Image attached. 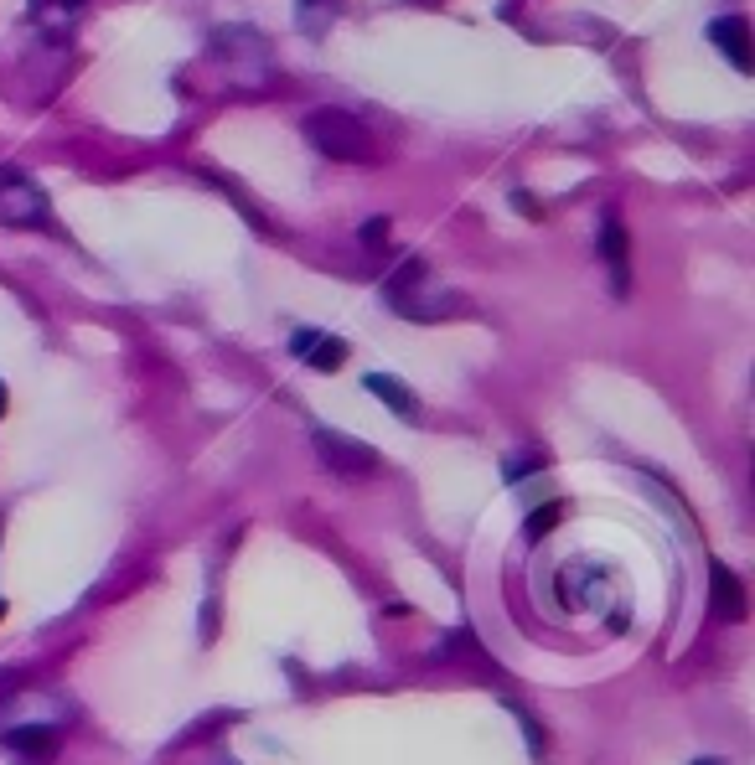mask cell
<instances>
[{
	"instance_id": "cell-1",
	"label": "cell",
	"mask_w": 755,
	"mask_h": 765,
	"mask_svg": "<svg viewBox=\"0 0 755 765\" xmlns=\"http://www.w3.org/2000/svg\"><path fill=\"white\" fill-rule=\"evenodd\" d=\"M306 140L321 150L326 161H342V166H373L378 161V140H373V130L362 125L352 109H316V114H306Z\"/></svg>"
},
{
	"instance_id": "cell-2",
	"label": "cell",
	"mask_w": 755,
	"mask_h": 765,
	"mask_svg": "<svg viewBox=\"0 0 755 765\" xmlns=\"http://www.w3.org/2000/svg\"><path fill=\"white\" fill-rule=\"evenodd\" d=\"M0 223L6 228H42L47 223V197L26 171L0 166Z\"/></svg>"
},
{
	"instance_id": "cell-3",
	"label": "cell",
	"mask_w": 755,
	"mask_h": 765,
	"mask_svg": "<svg viewBox=\"0 0 755 765\" xmlns=\"http://www.w3.org/2000/svg\"><path fill=\"white\" fill-rule=\"evenodd\" d=\"M311 440H316L321 466H326V471H337V476H378V471H383V455H378L368 440H357V435L316 430Z\"/></svg>"
},
{
	"instance_id": "cell-4",
	"label": "cell",
	"mask_w": 755,
	"mask_h": 765,
	"mask_svg": "<svg viewBox=\"0 0 755 765\" xmlns=\"http://www.w3.org/2000/svg\"><path fill=\"white\" fill-rule=\"evenodd\" d=\"M213 47L228 57L233 68H244L238 78L244 83H264V68H269V47L259 32H249V26H223V32L213 37Z\"/></svg>"
},
{
	"instance_id": "cell-5",
	"label": "cell",
	"mask_w": 755,
	"mask_h": 765,
	"mask_svg": "<svg viewBox=\"0 0 755 765\" xmlns=\"http://www.w3.org/2000/svg\"><path fill=\"white\" fill-rule=\"evenodd\" d=\"M394 311L409 316V321H450V316H466L471 300H466V295H450V290L419 285V290H409L404 300H394Z\"/></svg>"
},
{
	"instance_id": "cell-6",
	"label": "cell",
	"mask_w": 755,
	"mask_h": 765,
	"mask_svg": "<svg viewBox=\"0 0 755 765\" xmlns=\"http://www.w3.org/2000/svg\"><path fill=\"white\" fill-rule=\"evenodd\" d=\"M290 352H295L300 362H311L316 373H337V367L347 362V342H337V336H326V331H316V326L290 331Z\"/></svg>"
},
{
	"instance_id": "cell-7",
	"label": "cell",
	"mask_w": 755,
	"mask_h": 765,
	"mask_svg": "<svg viewBox=\"0 0 755 765\" xmlns=\"http://www.w3.org/2000/svg\"><path fill=\"white\" fill-rule=\"evenodd\" d=\"M709 605H714V621H724V626L745 621V590L730 574V564H709Z\"/></svg>"
},
{
	"instance_id": "cell-8",
	"label": "cell",
	"mask_w": 755,
	"mask_h": 765,
	"mask_svg": "<svg viewBox=\"0 0 755 765\" xmlns=\"http://www.w3.org/2000/svg\"><path fill=\"white\" fill-rule=\"evenodd\" d=\"M0 745H6V755H16L21 765H47L63 740H57V729H47V724H26V729H11Z\"/></svg>"
},
{
	"instance_id": "cell-9",
	"label": "cell",
	"mask_w": 755,
	"mask_h": 765,
	"mask_svg": "<svg viewBox=\"0 0 755 765\" xmlns=\"http://www.w3.org/2000/svg\"><path fill=\"white\" fill-rule=\"evenodd\" d=\"M600 259L611 264V290L626 295V290H631V274H626V228H621L616 212H606V218H600Z\"/></svg>"
},
{
	"instance_id": "cell-10",
	"label": "cell",
	"mask_w": 755,
	"mask_h": 765,
	"mask_svg": "<svg viewBox=\"0 0 755 765\" xmlns=\"http://www.w3.org/2000/svg\"><path fill=\"white\" fill-rule=\"evenodd\" d=\"M709 42L730 57L740 73H750V26H745V16H719V21H709Z\"/></svg>"
},
{
	"instance_id": "cell-11",
	"label": "cell",
	"mask_w": 755,
	"mask_h": 765,
	"mask_svg": "<svg viewBox=\"0 0 755 765\" xmlns=\"http://www.w3.org/2000/svg\"><path fill=\"white\" fill-rule=\"evenodd\" d=\"M362 383H368V393H373V399H383V404L394 409L404 424H419V399H414V393H409L399 378H388V373H368Z\"/></svg>"
},
{
	"instance_id": "cell-12",
	"label": "cell",
	"mask_w": 755,
	"mask_h": 765,
	"mask_svg": "<svg viewBox=\"0 0 755 765\" xmlns=\"http://www.w3.org/2000/svg\"><path fill=\"white\" fill-rule=\"evenodd\" d=\"M425 280H430V269H425V259H404V264L394 269V280H388V285H383L388 305H394V300H404L409 290H419V285H425Z\"/></svg>"
},
{
	"instance_id": "cell-13",
	"label": "cell",
	"mask_w": 755,
	"mask_h": 765,
	"mask_svg": "<svg viewBox=\"0 0 755 765\" xmlns=\"http://www.w3.org/2000/svg\"><path fill=\"white\" fill-rule=\"evenodd\" d=\"M554 523H559V502H549V507H538V512L528 517V528H523V533H528V543H538V538H543V533H549Z\"/></svg>"
},
{
	"instance_id": "cell-14",
	"label": "cell",
	"mask_w": 755,
	"mask_h": 765,
	"mask_svg": "<svg viewBox=\"0 0 755 765\" xmlns=\"http://www.w3.org/2000/svg\"><path fill=\"white\" fill-rule=\"evenodd\" d=\"M383 243H388V218H368V223H362V249L378 254Z\"/></svg>"
},
{
	"instance_id": "cell-15",
	"label": "cell",
	"mask_w": 755,
	"mask_h": 765,
	"mask_svg": "<svg viewBox=\"0 0 755 765\" xmlns=\"http://www.w3.org/2000/svg\"><path fill=\"white\" fill-rule=\"evenodd\" d=\"M543 461H538V455H523V461H502V476L507 481H518V476H528V471H538Z\"/></svg>"
},
{
	"instance_id": "cell-16",
	"label": "cell",
	"mask_w": 755,
	"mask_h": 765,
	"mask_svg": "<svg viewBox=\"0 0 755 765\" xmlns=\"http://www.w3.org/2000/svg\"><path fill=\"white\" fill-rule=\"evenodd\" d=\"M0 414H6V383H0Z\"/></svg>"
},
{
	"instance_id": "cell-17",
	"label": "cell",
	"mask_w": 755,
	"mask_h": 765,
	"mask_svg": "<svg viewBox=\"0 0 755 765\" xmlns=\"http://www.w3.org/2000/svg\"><path fill=\"white\" fill-rule=\"evenodd\" d=\"M300 6H331V0H300Z\"/></svg>"
},
{
	"instance_id": "cell-18",
	"label": "cell",
	"mask_w": 755,
	"mask_h": 765,
	"mask_svg": "<svg viewBox=\"0 0 755 765\" xmlns=\"http://www.w3.org/2000/svg\"><path fill=\"white\" fill-rule=\"evenodd\" d=\"M0 610H6V605H0Z\"/></svg>"
}]
</instances>
